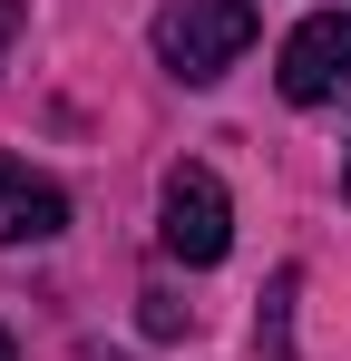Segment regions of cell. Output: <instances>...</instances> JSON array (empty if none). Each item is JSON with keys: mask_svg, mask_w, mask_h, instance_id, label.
<instances>
[{"mask_svg": "<svg viewBox=\"0 0 351 361\" xmlns=\"http://www.w3.org/2000/svg\"><path fill=\"white\" fill-rule=\"evenodd\" d=\"M156 235H166L176 264H225V244H234V195L215 166H166V195H156Z\"/></svg>", "mask_w": 351, "mask_h": 361, "instance_id": "cell-2", "label": "cell"}, {"mask_svg": "<svg viewBox=\"0 0 351 361\" xmlns=\"http://www.w3.org/2000/svg\"><path fill=\"white\" fill-rule=\"evenodd\" d=\"M20 20H30V10H20V0H0V49L20 39Z\"/></svg>", "mask_w": 351, "mask_h": 361, "instance_id": "cell-7", "label": "cell"}, {"mask_svg": "<svg viewBox=\"0 0 351 361\" xmlns=\"http://www.w3.org/2000/svg\"><path fill=\"white\" fill-rule=\"evenodd\" d=\"M292 293H302V274H273V293H264V312H254V342H264V352H283V332H292Z\"/></svg>", "mask_w": 351, "mask_h": 361, "instance_id": "cell-5", "label": "cell"}, {"mask_svg": "<svg viewBox=\"0 0 351 361\" xmlns=\"http://www.w3.org/2000/svg\"><path fill=\"white\" fill-rule=\"evenodd\" d=\"M0 361H20V352H10V332H0Z\"/></svg>", "mask_w": 351, "mask_h": 361, "instance_id": "cell-8", "label": "cell"}, {"mask_svg": "<svg viewBox=\"0 0 351 361\" xmlns=\"http://www.w3.org/2000/svg\"><path fill=\"white\" fill-rule=\"evenodd\" d=\"M342 195H351V166H342Z\"/></svg>", "mask_w": 351, "mask_h": 361, "instance_id": "cell-9", "label": "cell"}, {"mask_svg": "<svg viewBox=\"0 0 351 361\" xmlns=\"http://www.w3.org/2000/svg\"><path fill=\"white\" fill-rule=\"evenodd\" d=\"M283 98L292 108H322V98H342L351 88V10H312L302 30L283 39Z\"/></svg>", "mask_w": 351, "mask_h": 361, "instance_id": "cell-3", "label": "cell"}, {"mask_svg": "<svg viewBox=\"0 0 351 361\" xmlns=\"http://www.w3.org/2000/svg\"><path fill=\"white\" fill-rule=\"evenodd\" d=\"M137 302H147V312H137L147 342H176V332H185V302H176V293H137Z\"/></svg>", "mask_w": 351, "mask_h": 361, "instance_id": "cell-6", "label": "cell"}, {"mask_svg": "<svg viewBox=\"0 0 351 361\" xmlns=\"http://www.w3.org/2000/svg\"><path fill=\"white\" fill-rule=\"evenodd\" d=\"M58 225H68V195H58L49 176H30V166L0 147V244H49Z\"/></svg>", "mask_w": 351, "mask_h": 361, "instance_id": "cell-4", "label": "cell"}, {"mask_svg": "<svg viewBox=\"0 0 351 361\" xmlns=\"http://www.w3.org/2000/svg\"><path fill=\"white\" fill-rule=\"evenodd\" d=\"M254 30H264L254 0H166V10H156V59H166V78H185V88H215V78L254 49Z\"/></svg>", "mask_w": 351, "mask_h": 361, "instance_id": "cell-1", "label": "cell"}]
</instances>
